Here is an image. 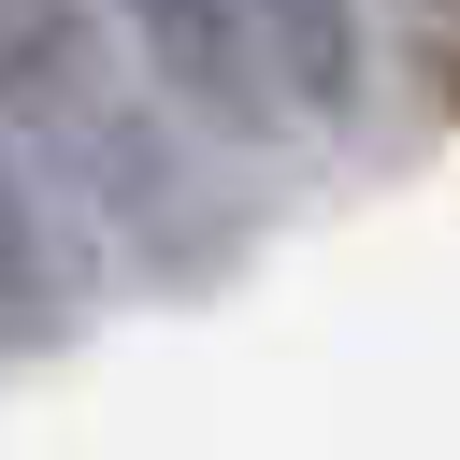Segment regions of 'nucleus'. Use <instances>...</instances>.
Here are the masks:
<instances>
[{
	"label": "nucleus",
	"mask_w": 460,
	"mask_h": 460,
	"mask_svg": "<svg viewBox=\"0 0 460 460\" xmlns=\"http://www.w3.org/2000/svg\"><path fill=\"white\" fill-rule=\"evenodd\" d=\"M158 101L172 86L115 29V0H0V115L43 158V187L86 201L115 244H187V273H216L201 158H187V129Z\"/></svg>",
	"instance_id": "obj_1"
},
{
	"label": "nucleus",
	"mask_w": 460,
	"mask_h": 460,
	"mask_svg": "<svg viewBox=\"0 0 460 460\" xmlns=\"http://www.w3.org/2000/svg\"><path fill=\"white\" fill-rule=\"evenodd\" d=\"M115 29L144 43V72L172 86L187 129H216V144H273V129H302L288 86H273V58H259V29H244V0H115Z\"/></svg>",
	"instance_id": "obj_2"
},
{
	"label": "nucleus",
	"mask_w": 460,
	"mask_h": 460,
	"mask_svg": "<svg viewBox=\"0 0 460 460\" xmlns=\"http://www.w3.org/2000/svg\"><path fill=\"white\" fill-rule=\"evenodd\" d=\"M72 316H86V244H72V216H58L43 158H29L14 115H0V345H58Z\"/></svg>",
	"instance_id": "obj_3"
},
{
	"label": "nucleus",
	"mask_w": 460,
	"mask_h": 460,
	"mask_svg": "<svg viewBox=\"0 0 460 460\" xmlns=\"http://www.w3.org/2000/svg\"><path fill=\"white\" fill-rule=\"evenodd\" d=\"M244 29H259V58H273V86H288L302 129H359V101H374L359 0H244Z\"/></svg>",
	"instance_id": "obj_4"
}]
</instances>
